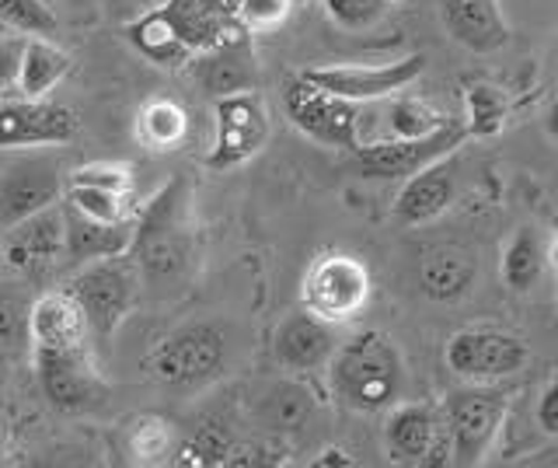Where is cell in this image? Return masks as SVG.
Instances as JSON below:
<instances>
[{"instance_id":"obj_1","label":"cell","mask_w":558,"mask_h":468,"mask_svg":"<svg viewBox=\"0 0 558 468\" xmlns=\"http://www.w3.org/2000/svg\"><path fill=\"white\" fill-rule=\"evenodd\" d=\"M144 287L174 293L189 284L196 266V224H192V182L168 179L133 217L130 252Z\"/></svg>"},{"instance_id":"obj_2","label":"cell","mask_w":558,"mask_h":468,"mask_svg":"<svg viewBox=\"0 0 558 468\" xmlns=\"http://www.w3.org/2000/svg\"><path fill=\"white\" fill-rule=\"evenodd\" d=\"M328 388L349 412L380 416L401 403L409 385L405 357L398 343L380 328H360L339 343L328 360Z\"/></svg>"},{"instance_id":"obj_3","label":"cell","mask_w":558,"mask_h":468,"mask_svg":"<svg viewBox=\"0 0 558 468\" xmlns=\"http://www.w3.org/2000/svg\"><path fill=\"white\" fill-rule=\"evenodd\" d=\"M227 368V336L214 322H196L174 328L154 346L144 371L171 392H196L217 381Z\"/></svg>"},{"instance_id":"obj_4","label":"cell","mask_w":558,"mask_h":468,"mask_svg":"<svg viewBox=\"0 0 558 468\" xmlns=\"http://www.w3.org/2000/svg\"><path fill=\"white\" fill-rule=\"evenodd\" d=\"M440 412L453 444V465H482L510 412V392L488 381H464L440 398Z\"/></svg>"},{"instance_id":"obj_5","label":"cell","mask_w":558,"mask_h":468,"mask_svg":"<svg viewBox=\"0 0 558 468\" xmlns=\"http://www.w3.org/2000/svg\"><path fill=\"white\" fill-rule=\"evenodd\" d=\"M140 287H144V280H140L130 255H109L84 263L77 266L74 280L66 284V290L81 304L87 325H92L95 339H112L119 333V325L136 308Z\"/></svg>"},{"instance_id":"obj_6","label":"cell","mask_w":558,"mask_h":468,"mask_svg":"<svg viewBox=\"0 0 558 468\" xmlns=\"http://www.w3.org/2000/svg\"><path fill=\"white\" fill-rule=\"evenodd\" d=\"M371 269L360 255L328 249L311 259V266L304 269L301 280V304L331 325L353 322L360 311L371 301Z\"/></svg>"},{"instance_id":"obj_7","label":"cell","mask_w":558,"mask_h":468,"mask_svg":"<svg viewBox=\"0 0 558 468\" xmlns=\"http://www.w3.org/2000/svg\"><path fill=\"white\" fill-rule=\"evenodd\" d=\"M283 109L293 130H301L307 141L336 151H356L363 147L360 136V106L349 98H339L318 88L304 74H293L283 84Z\"/></svg>"},{"instance_id":"obj_8","label":"cell","mask_w":558,"mask_h":468,"mask_svg":"<svg viewBox=\"0 0 558 468\" xmlns=\"http://www.w3.org/2000/svg\"><path fill=\"white\" fill-rule=\"evenodd\" d=\"M464 141V123L447 119L444 127L423 136H391V141L363 144L353 151V165L366 182H405L426 165L447 158V154H458Z\"/></svg>"},{"instance_id":"obj_9","label":"cell","mask_w":558,"mask_h":468,"mask_svg":"<svg viewBox=\"0 0 558 468\" xmlns=\"http://www.w3.org/2000/svg\"><path fill=\"white\" fill-rule=\"evenodd\" d=\"M447 368L461 381H506L520 374L531 360V346L523 336L496 325H471L453 333L444 346Z\"/></svg>"},{"instance_id":"obj_10","label":"cell","mask_w":558,"mask_h":468,"mask_svg":"<svg viewBox=\"0 0 558 468\" xmlns=\"http://www.w3.org/2000/svg\"><path fill=\"white\" fill-rule=\"evenodd\" d=\"M384 455H388L391 465L405 468L453 465V444L440 406L405 403V398L391 406L388 420H384Z\"/></svg>"},{"instance_id":"obj_11","label":"cell","mask_w":558,"mask_h":468,"mask_svg":"<svg viewBox=\"0 0 558 468\" xmlns=\"http://www.w3.org/2000/svg\"><path fill=\"white\" fill-rule=\"evenodd\" d=\"M269 109L258 92L214 98V144L206 154L209 171H231L252 161L269 144Z\"/></svg>"},{"instance_id":"obj_12","label":"cell","mask_w":558,"mask_h":468,"mask_svg":"<svg viewBox=\"0 0 558 468\" xmlns=\"http://www.w3.org/2000/svg\"><path fill=\"white\" fill-rule=\"evenodd\" d=\"M318 88L366 106V101L398 98L426 74V53H409L391 63H336V67H311L301 71Z\"/></svg>"},{"instance_id":"obj_13","label":"cell","mask_w":558,"mask_h":468,"mask_svg":"<svg viewBox=\"0 0 558 468\" xmlns=\"http://www.w3.org/2000/svg\"><path fill=\"white\" fill-rule=\"evenodd\" d=\"M66 176L63 168L46 154L14 158L0 168V231H11L35 214L49 211L63 200Z\"/></svg>"},{"instance_id":"obj_14","label":"cell","mask_w":558,"mask_h":468,"mask_svg":"<svg viewBox=\"0 0 558 468\" xmlns=\"http://www.w3.org/2000/svg\"><path fill=\"white\" fill-rule=\"evenodd\" d=\"M133 185L136 179L130 165H81L66 176L63 203H70L92 220L126 224L133 220Z\"/></svg>"},{"instance_id":"obj_15","label":"cell","mask_w":558,"mask_h":468,"mask_svg":"<svg viewBox=\"0 0 558 468\" xmlns=\"http://www.w3.org/2000/svg\"><path fill=\"white\" fill-rule=\"evenodd\" d=\"M35 374L39 388L60 412H84L105 398V381L95 368L92 346L87 350H57L35 353Z\"/></svg>"},{"instance_id":"obj_16","label":"cell","mask_w":558,"mask_h":468,"mask_svg":"<svg viewBox=\"0 0 558 468\" xmlns=\"http://www.w3.org/2000/svg\"><path fill=\"white\" fill-rule=\"evenodd\" d=\"M339 325H331L301 304L287 311L279 319L276 333H272V357L283 371L290 374H314V371H325L328 360L336 357L339 350Z\"/></svg>"},{"instance_id":"obj_17","label":"cell","mask_w":558,"mask_h":468,"mask_svg":"<svg viewBox=\"0 0 558 468\" xmlns=\"http://www.w3.org/2000/svg\"><path fill=\"white\" fill-rule=\"evenodd\" d=\"M77 116L46 98H22L0 106V151L57 147L74 141Z\"/></svg>"},{"instance_id":"obj_18","label":"cell","mask_w":558,"mask_h":468,"mask_svg":"<svg viewBox=\"0 0 558 468\" xmlns=\"http://www.w3.org/2000/svg\"><path fill=\"white\" fill-rule=\"evenodd\" d=\"M92 325H87L74 293L49 290L28 308V346L32 353H57V350H87L92 346Z\"/></svg>"},{"instance_id":"obj_19","label":"cell","mask_w":558,"mask_h":468,"mask_svg":"<svg viewBox=\"0 0 558 468\" xmlns=\"http://www.w3.org/2000/svg\"><path fill=\"white\" fill-rule=\"evenodd\" d=\"M192 77L209 98L238 95V92H255L258 88V63L248 32H241L234 39H223L209 49H199L189 60Z\"/></svg>"},{"instance_id":"obj_20","label":"cell","mask_w":558,"mask_h":468,"mask_svg":"<svg viewBox=\"0 0 558 468\" xmlns=\"http://www.w3.org/2000/svg\"><path fill=\"white\" fill-rule=\"evenodd\" d=\"M453 196H458V158L447 154L401 182L395 196V220L405 228H423L450 211Z\"/></svg>"},{"instance_id":"obj_21","label":"cell","mask_w":558,"mask_h":468,"mask_svg":"<svg viewBox=\"0 0 558 468\" xmlns=\"http://www.w3.org/2000/svg\"><path fill=\"white\" fill-rule=\"evenodd\" d=\"M475 284L478 263L461 245H429L415 259V290L433 304H461Z\"/></svg>"},{"instance_id":"obj_22","label":"cell","mask_w":558,"mask_h":468,"mask_svg":"<svg viewBox=\"0 0 558 468\" xmlns=\"http://www.w3.org/2000/svg\"><path fill=\"white\" fill-rule=\"evenodd\" d=\"M436 8H440L447 36L468 53H496L513 36L502 0H436Z\"/></svg>"},{"instance_id":"obj_23","label":"cell","mask_w":558,"mask_h":468,"mask_svg":"<svg viewBox=\"0 0 558 468\" xmlns=\"http://www.w3.org/2000/svg\"><path fill=\"white\" fill-rule=\"evenodd\" d=\"M63 203V200H60ZM49 206V211L35 214L22 224H14L8 235L4 255L14 269L22 273H43L66 259V224H63V206Z\"/></svg>"},{"instance_id":"obj_24","label":"cell","mask_w":558,"mask_h":468,"mask_svg":"<svg viewBox=\"0 0 558 468\" xmlns=\"http://www.w3.org/2000/svg\"><path fill=\"white\" fill-rule=\"evenodd\" d=\"M165 11L192 53L248 32L238 19V0H165Z\"/></svg>"},{"instance_id":"obj_25","label":"cell","mask_w":558,"mask_h":468,"mask_svg":"<svg viewBox=\"0 0 558 468\" xmlns=\"http://www.w3.org/2000/svg\"><path fill=\"white\" fill-rule=\"evenodd\" d=\"M60 206H63V224H66V259L74 266L130 252L133 220H126V224H105V220L84 217L70 203H60Z\"/></svg>"},{"instance_id":"obj_26","label":"cell","mask_w":558,"mask_h":468,"mask_svg":"<svg viewBox=\"0 0 558 468\" xmlns=\"http://www.w3.org/2000/svg\"><path fill=\"white\" fill-rule=\"evenodd\" d=\"M122 36L130 39V46L140 57H147L157 67H168V71H174V67H189V60L196 57L189 49V43L182 39V32L174 28L165 4L136 14V19L126 22V28H122Z\"/></svg>"},{"instance_id":"obj_27","label":"cell","mask_w":558,"mask_h":468,"mask_svg":"<svg viewBox=\"0 0 558 468\" xmlns=\"http://www.w3.org/2000/svg\"><path fill=\"white\" fill-rule=\"evenodd\" d=\"M70 67H74V60H70V53H63L57 43L32 36L22 46L14 88L22 98H46L70 74Z\"/></svg>"},{"instance_id":"obj_28","label":"cell","mask_w":558,"mask_h":468,"mask_svg":"<svg viewBox=\"0 0 558 468\" xmlns=\"http://www.w3.org/2000/svg\"><path fill=\"white\" fill-rule=\"evenodd\" d=\"M314 409H318V395H314L301 377H290V381H276V385L262 395L258 416H262V423H266V430L296 433L311 423Z\"/></svg>"},{"instance_id":"obj_29","label":"cell","mask_w":558,"mask_h":468,"mask_svg":"<svg viewBox=\"0 0 558 468\" xmlns=\"http://www.w3.org/2000/svg\"><path fill=\"white\" fill-rule=\"evenodd\" d=\"M545 259H548V245L537 228L513 231V238L506 241V249H502V266H499L506 290H513V293L534 290L541 273H545Z\"/></svg>"},{"instance_id":"obj_30","label":"cell","mask_w":558,"mask_h":468,"mask_svg":"<svg viewBox=\"0 0 558 468\" xmlns=\"http://www.w3.org/2000/svg\"><path fill=\"white\" fill-rule=\"evenodd\" d=\"M189 133V112L171 98H150L136 112V141L147 151H174Z\"/></svg>"},{"instance_id":"obj_31","label":"cell","mask_w":558,"mask_h":468,"mask_svg":"<svg viewBox=\"0 0 558 468\" xmlns=\"http://www.w3.org/2000/svg\"><path fill=\"white\" fill-rule=\"evenodd\" d=\"M506 116H510V98L502 95V88L488 81L468 84L464 92V133L475 136V141H488L506 127Z\"/></svg>"},{"instance_id":"obj_32","label":"cell","mask_w":558,"mask_h":468,"mask_svg":"<svg viewBox=\"0 0 558 468\" xmlns=\"http://www.w3.org/2000/svg\"><path fill=\"white\" fill-rule=\"evenodd\" d=\"M174 430L161 416H136L126 430V451L136 465H157L174 455Z\"/></svg>"},{"instance_id":"obj_33","label":"cell","mask_w":558,"mask_h":468,"mask_svg":"<svg viewBox=\"0 0 558 468\" xmlns=\"http://www.w3.org/2000/svg\"><path fill=\"white\" fill-rule=\"evenodd\" d=\"M231 451H234V441L231 433H227L223 427L217 423H206L199 430H192L189 437H182L179 444H174V455L171 461L174 465H227L231 461Z\"/></svg>"},{"instance_id":"obj_34","label":"cell","mask_w":558,"mask_h":468,"mask_svg":"<svg viewBox=\"0 0 558 468\" xmlns=\"http://www.w3.org/2000/svg\"><path fill=\"white\" fill-rule=\"evenodd\" d=\"M0 22L8 25V32H22L25 39H52L60 28L57 11L46 0H0Z\"/></svg>"},{"instance_id":"obj_35","label":"cell","mask_w":558,"mask_h":468,"mask_svg":"<svg viewBox=\"0 0 558 468\" xmlns=\"http://www.w3.org/2000/svg\"><path fill=\"white\" fill-rule=\"evenodd\" d=\"M444 123H447V116H440L433 106H426L423 98L405 95V92L398 95V101L388 112L391 136H423V133H433L436 127H444Z\"/></svg>"},{"instance_id":"obj_36","label":"cell","mask_w":558,"mask_h":468,"mask_svg":"<svg viewBox=\"0 0 558 468\" xmlns=\"http://www.w3.org/2000/svg\"><path fill=\"white\" fill-rule=\"evenodd\" d=\"M322 8L342 32H371L391 11V0H322Z\"/></svg>"},{"instance_id":"obj_37","label":"cell","mask_w":558,"mask_h":468,"mask_svg":"<svg viewBox=\"0 0 558 468\" xmlns=\"http://www.w3.org/2000/svg\"><path fill=\"white\" fill-rule=\"evenodd\" d=\"M293 0H238V19L248 32H272L293 14Z\"/></svg>"},{"instance_id":"obj_38","label":"cell","mask_w":558,"mask_h":468,"mask_svg":"<svg viewBox=\"0 0 558 468\" xmlns=\"http://www.w3.org/2000/svg\"><path fill=\"white\" fill-rule=\"evenodd\" d=\"M28 346V308L17 301H0V350H22Z\"/></svg>"},{"instance_id":"obj_39","label":"cell","mask_w":558,"mask_h":468,"mask_svg":"<svg viewBox=\"0 0 558 468\" xmlns=\"http://www.w3.org/2000/svg\"><path fill=\"white\" fill-rule=\"evenodd\" d=\"M534 420H537L541 433H548V437H558V374L548 381L545 388H541L537 406H534Z\"/></svg>"},{"instance_id":"obj_40","label":"cell","mask_w":558,"mask_h":468,"mask_svg":"<svg viewBox=\"0 0 558 468\" xmlns=\"http://www.w3.org/2000/svg\"><path fill=\"white\" fill-rule=\"evenodd\" d=\"M22 46L25 39H14V36H4L0 39V92L14 84L17 77V60H22Z\"/></svg>"},{"instance_id":"obj_41","label":"cell","mask_w":558,"mask_h":468,"mask_svg":"<svg viewBox=\"0 0 558 468\" xmlns=\"http://www.w3.org/2000/svg\"><path fill=\"white\" fill-rule=\"evenodd\" d=\"M314 465H318V468H325V465H342V468H349V465H356V461L349 458L342 447H325L322 455L314 458Z\"/></svg>"},{"instance_id":"obj_42","label":"cell","mask_w":558,"mask_h":468,"mask_svg":"<svg viewBox=\"0 0 558 468\" xmlns=\"http://www.w3.org/2000/svg\"><path fill=\"white\" fill-rule=\"evenodd\" d=\"M545 130H548V136L558 144V98L551 101V109H548V119H545Z\"/></svg>"},{"instance_id":"obj_43","label":"cell","mask_w":558,"mask_h":468,"mask_svg":"<svg viewBox=\"0 0 558 468\" xmlns=\"http://www.w3.org/2000/svg\"><path fill=\"white\" fill-rule=\"evenodd\" d=\"M4 455H8V420L0 416V461H4Z\"/></svg>"},{"instance_id":"obj_44","label":"cell","mask_w":558,"mask_h":468,"mask_svg":"<svg viewBox=\"0 0 558 468\" xmlns=\"http://www.w3.org/2000/svg\"><path fill=\"white\" fill-rule=\"evenodd\" d=\"M551 255H555V269H558V220H555V241H551V249H548Z\"/></svg>"},{"instance_id":"obj_45","label":"cell","mask_w":558,"mask_h":468,"mask_svg":"<svg viewBox=\"0 0 558 468\" xmlns=\"http://www.w3.org/2000/svg\"><path fill=\"white\" fill-rule=\"evenodd\" d=\"M4 36H8V25H4V22H0V39H4Z\"/></svg>"},{"instance_id":"obj_46","label":"cell","mask_w":558,"mask_h":468,"mask_svg":"<svg viewBox=\"0 0 558 468\" xmlns=\"http://www.w3.org/2000/svg\"><path fill=\"white\" fill-rule=\"evenodd\" d=\"M398 4H405V0H391V8H398Z\"/></svg>"},{"instance_id":"obj_47","label":"cell","mask_w":558,"mask_h":468,"mask_svg":"<svg viewBox=\"0 0 558 468\" xmlns=\"http://www.w3.org/2000/svg\"><path fill=\"white\" fill-rule=\"evenodd\" d=\"M0 363H4V350H0Z\"/></svg>"},{"instance_id":"obj_48","label":"cell","mask_w":558,"mask_h":468,"mask_svg":"<svg viewBox=\"0 0 558 468\" xmlns=\"http://www.w3.org/2000/svg\"><path fill=\"white\" fill-rule=\"evenodd\" d=\"M293 4H304V0H293Z\"/></svg>"}]
</instances>
